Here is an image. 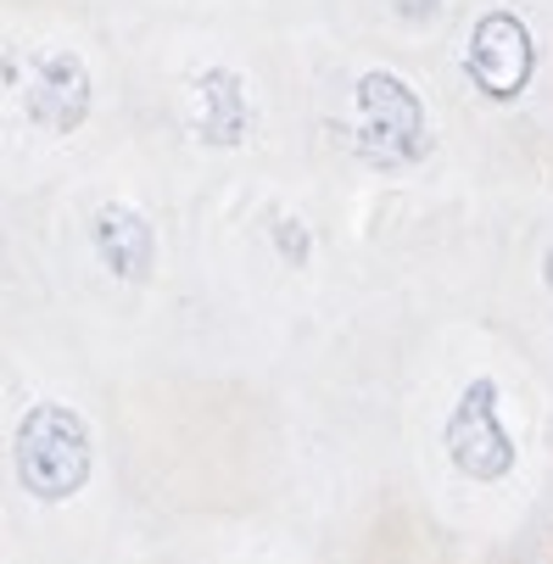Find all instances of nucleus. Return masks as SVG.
<instances>
[{
  "label": "nucleus",
  "mask_w": 553,
  "mask_h": 564,
  "mask_svg": "<svg viewBox=\"0 0 553 564\" xmlns=\"http://www.w3.org/2000/svg\"><path fill=\"white\" fill-rule=\"evenodd\" d=\"M29 112L45 129H73L90 112V78L78 67V56H45L34 85H29Z\"/></svg>",
  "instance_id": "obj_5"
},
{
  "label": "nucleus",
  "mask_w": 553,
  "mask_h": 564,
  "mask_svg": "<svg viewBox=\"0 0 553 564\" xmlns=\"http://www.w3.org/2000/svg\"><path fill=\"white\" fill-rule=\"evenodd\" d=\"M96 252L118 280H145L151 269V229L129 207H101L96 213Z\"/></svg>",
  "instance_id": "obj_6"
},
{
  "label": "nucleus",
  "mask_w": 553,
  "mask_h": 564,
  "mask_svg": "<svg viewBox=\"0 0 553 564\" xmlns=\"http://www.w3.org/2000/svg\"><path fill=\"white\" fill-rule=\"evenodd\" d=\"M202 101H207V140H241V123H247V107H241V85H235V73H207L202 78Z\"/></svg>",
  "instance_id": "obj_7"
},
{
  "label": "nucleus",
  "mask_w": 553,
  "mask_h": 564,
  "mask_svg": "<svg viewBox=\"0 0 553 564\" xmlns=\"http://www.w3.org/2000/svg\"><path fill=\"white\" fill-rule=\"evenodd\" d=\"M358 145L375 163H409L425 145V112L414 90L391 73H369L358 85Z\"/></svg>",
  "instance_id": "obj_2"
},
{
  "label": "nucleus",
  "mask_w": 553,
  "mask_h": 564,
  "mask_svg": "<svg viewBox=\"0 0 553 564\" xmlns=\"http://www.w3.org/2000/svg\"><path fill=\"white\" fill-rule=\"evenodd\" d=\"M447 453L464 475H476V480H498L509 475L514 464V442L509 431L498 425V386L492 380H476L464 397H458V409L447 420Z\"/></svg>",
  "instance_id": "obj_3"
},
{
  "label": "nucleus",
  "mask_w": 553,
  "mask_h": 564,
  "mask_svg": "<svg viewBox=\"0 0 553 564\" xmlns=\"http://www.w3.org/2000/svg\"><path fill=\"white\" fill-rule=\"evenodd\" d=\"M469 73H476V85L498 101L520 96L525 78H531V34L520 18L509 12H492L476 23V40H469Z\"/></svg>",
  "instance_id": "obj_4"
},
{
  "label": "nucleus",
  "mask_w": 553,
  "mask_h": 564,
  "mask_svg": "<svg viewBox=\"0 0 553 564\" xmlns=\"http://www.w3.org/2000/svg\"><path fill=\"white\" fill-rule=\"evenodd\" d=\"M18 469L34 498H73L90 475V431L62 402H40L18 431Z\"/></svg>",
  "instance_id": "obj_1"
}]
</instances>
